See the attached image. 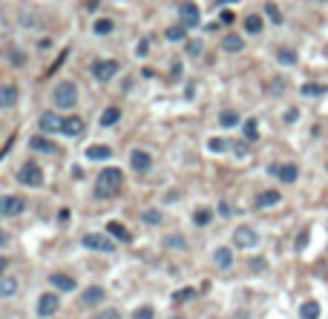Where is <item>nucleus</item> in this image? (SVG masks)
Wrapping results in <instances>:
<instances>
[{"label": "nucleus", "instance_id": "f257e3e1", "mask_svg": "<svg viewBox=\"0 0 328 319\" xmlns=\"http://www.w3.org/2000/svg\"><path fill=\"white\" fill-rule=\"evenodd\" d=\"M121 187H124V173L118 167H107V170H101V173L95 175L92 193H95V198H112V196L121 193Z\"/></svg>", "mask_w": 328, "mask_h": 319}, {"label": "nucleus", "instance_id": "f03ea898", "mask_svg": "<svg viewBox=\"0 0 328 319\" xmlns=\"http://www.w3.org/2000/svg\"><path fill=\"white\" fill-rule=\"evenodd\" d=\"M52 104L58 109H75L78 107V87H75V81H58L55 89H52Z\"/></svg>", "mask_w": 328, "mask_h": 319}, {"label": "nucleus", "instance_id": "7ed1b4c3", "mask_svg": "<svg viewBox=\"0 0 328 319\" xmlns=\"http://www.w3.org/2000/svg\"><path fill=\"white\" fill-rule=\"evenodd\" d=\"M118 69H121V64H118L115 58H95L92 64H89V75H92L95 81H101V84L115 78Z\"/></svg>", "mask_w": 328, "mask_h": 319}, {"label": "nucleus", "instance_id": "20e7f679", "mask_svg": "<svg viewBox=\"0 0 328 319\" xmlns=\"http://www.w3.org/2000/svg\"><path fill=\"white\" fill-rule=\"evenodd\" d=\"M81 245L87 250H95V253H112L115 250V239L109 233H84Z\"/></svg>", "mask_w": 328, "mask_h": 319}, {"label": "nucleus", "instance_id": "39448f33", "mask_svg": "<svg viewBox=\"0 0 328 319\" xmlns=\"http://www.w3.org/2000/svg\"><path fill=\"white\" fill-rule=\"evenodd\" d=\"M15 175L23 187H41V184H44V170H41V164H35V161H23Z\"/></svg>", "mask_w": 328, "mask_h": 319}, {"label": "nucleus", "instance_id": "423d86ee", "mask_svg": "<svg viewBox=\"0 0 328 319\" xmlns=\"http://www.w3.org/2000/svg\"><path fill=\"white\" fill-rule=\"evenodd\" d=\"M234 247H239V250H254V247H259V233H256V227L250 225H239L234 230Z\"/></svg>", "mask_w": 328, "mask_h": 319}, {"label": "nucleus", "instance_id": "0eeeda50", "mask_svg": "<svg viewBox=\"0 0 328 319\" xmlns=\"http://www.w3.org/2000/svg\"><path fill=\"white\" fill-rule=\"evenodd\" d=\"M179 17H182V26L184 29H196L199 23H202V12L193 0H182L179 3Z\"/></svg>", "mask_w": 328, "mask_h": 319}, {"label": "nucleus", "instance_id": "6e6552de", "mask_svg": "<svg viewBox=\"0 0 328 319\" xmlns=\"http://www.w3.org/2000/svg\"><path fill=\"white\" fill-rule=\"evenodd\" d=\"M23 210H26V198L23 196H12V193L0 196V216L15 218V216H21Z\"/></svg>", "mask_w": 328, "mask_h": 319}, {"label": "nucleus", "instance_id": "1a4fd4ad", "mask_svg": "<svg viewBox=\"0 0 328 319\" xmlns=\"http://www.w3.org/2000/svg\"><path fill=\"white\" fill-rule=\"evenodd\" d=\"M268 173L277 175L282 184H294L299 178V167H297V164H288V161H285V164H279V161H277V164H271Z\"/></svg>", "mask_w": 328, "mask_h": 319}, {"label": "nucleus", "instance_id": "9d476101", "mask_svg": "<svg viewBox=\"0 0 328 319\" xmlns=\"http://www.w3.org/2000/svg\"><path fill=\"white\" fill-rule=\"evenodd\" d=\"M58 308H61V302H58V296L55 293H41L37 296V316L41 319H52L55 313H58Z\"/></svg>", "mask_w": 328, "mask_h": 319}, {"label": "nucleus", "instance_id": "9b49d317", "mask_svg": "<svg viewBox=\"0 0 328 319\" xmlns=\"http://www.w3.org/2000/svg\"><path fill=\"white\" fill-rule=\"evenodd\" d=\"M130 167H132V173H150V170H153V155L147 150H132L130 152Z\"/></svg>", "mask_w": 328, "mask_h": 319}, {"label": "nucleus", "instance_id": "f8f14e48", "mask_svg": "<svg viewBox=\"0 0 328 319\" xmlns=\"http://www.w3.org/2000/svg\"><path fill=\"white\" fill-rule=\"evenodd\" d=\"M37 127H41V132H44V135H52V132H61V127H64V118H61L58 112H41V118H37Z\"/></svg>", "mask_w": 328, "mask_h": 319}, {"label": "nucleus", "instance_id": "ddd939ff", "mask_svg": "<svg viewBox=\"0 0 328 319\" xmlns=\"http://www.w3.org/2000/svg\"><path fill=\"white\" fill-rule=\"evenodd\" d=\"M21 101V89L15 84H0V109H12Z\"/></svg>", "mask_w": 328, "mask_h": 319}, {"label": "nucleus", "instance_id": "4468645a", "mask_svg": "<svg viewBox=\"0 0 328 319\" xmlns=\"http://www.w3.org/2000/svg\"><path fill=\"white\" fill-rule=\"evenodd\" d=\"M104 299H107V290H104L101 285H89V288L81 293V305H84V308H95V305H101Z\"/></svg>", "mask_w": 328, "mask_h": 319}, {"label": "nucleus", "instance_id": "2eb2a0df", "mask_svg": "<svg viewBox=\"0 0 328 319\" xmlns=\"http://www.w3.org/2000/svg\"><path fill=\"white\" fill-rule=\"evenodd\" d=\"M213 265H216L219 270H230L234 268V247H216L213 250Z\"/></svg>", "mask_w": 328, "mask_h": 319}, {"label": "nucleus", "instance_id": "dca6fc26", "mask_svg": "<svg viewBox=\"0 0 328 319\" xmlns=\"http://www.w3.org/2000/svg\"><path fill=\"white\" fill-rule=\"evenodd\" d=\"M29 150H35V152H55V150H58V144H55L49 135H44V132H35V135L29 138Z\"/></svg>", "mask_w": 328, "mask_h": 319}, {"label": "nucleus", "instance_id": "f3484780", "mask_svg": "<svg viewBox=\"0 0 328 319\" xmlns=\"http://www.w3.org/2000/svg\"><path fill=\"white\" fill-rule=\"evenodd\" d=\"M84 155H87V161H109L112 158V147L109 144H92L84 150Z\"/></svg>", "mask_w": 328, "mask_h": 319}, {"label": "nucleus", "instance_id": "a211bd4d", "mask_svg": "<svg viewBox=\"0 0 328 319\" xmlns=\"http://www.w3.org/2000/svg\"><path fill=\"white\" fill-rule=\"evenodd\" d=\"M279 202H282V193H279V190H262V193L256 196V207H259V210H268V207H277Z\"/></svg>", "mask_w": 328, "mask_h": 319}, {"label": "nucleus", "instance_id": "6ab92c4d", "mask_svg": "<svg viewBox=\"0 0 328 319\" xmlns=\"http://www.w3.org/2000/svg\"><path fill=\"white\" fill-rule=\"evenodd\" d=\"M84 127H87V121H84V118L69 115V118H64V127H61V132H64V135H69V138H78L81 132H84Z\"/></svg>", "mask_w": 328, "mask_h": 319}, {"label": "nucleus", "instance_id": "aec40b11", "mask_svg": "<svg viewBox=\"0 0 328 319\" xmlns=\"http://www.w3.org/2000/svg\"><path fill=\"white\" fill-rule=\"evenodd\" d=\"M17 290H21V279L17 276H0V299H9V296H15Z\"/></svg>", "mask_w": 328, "mask_h": 319}, {"label": "nucleus", "instance_id": "412c9836", "mask_svg": "<svg viewBox=\"0 0 328 319\" xmlns=\"http://www.w3.org/2000/svg\"><path fill=\"white\" fill-rule=\"evenodd\" d=\"M49 285H52V288H58V290H64V293H72V290L78 288L69 273H52L49 276Z\"/></svg>", "mask_w": 328, "mask_h": 319}, {"label": "nucleus", "instance_id": "4be33fe9", "mask_svg": "<svg viewBox=\"0 0 328 319\" xmlns=\"http://www.w3.org/2000/svg\"><path fill=\"white\" fill-rule=\"evenodd\" d=\"M118 121H121V109H118V107H107L101 112V121H98V124H101L104 130H109V127H115Z\"/></svg>", "mask_w": 328, "mask_h": 319}, {"label": "nucleus", "instance_id": "5701e85b", "mask_svg": "<svg viewBox=\"0 0 328 319\" xmlns=\"http://www.w3.org/2000/svg\"><path fill=\"white\" fill-rule=\"evenodd\" d=\"M107 233H109V236H112L115 242H132L130 230H127L121 222H109V225H107Z\"/></svg>", "mask_w": 328, "mask_h": 319}, {"label": "nucleus", "instance_id": "b1692460", "mask_svg": "<svg viewBox=\"0 0 328 319\" xmlns=\"http://www.w3.org/2000/svg\"><path fill=\"white\" fill-rule=\"evenodd\" d=\"M242 135H245V141H248V144L259 141V121H256V118H248V121L242 124Z\"/></svg>", "mask_w": 328, "mask_h": 319}, {"label": "nucleus", "instance_id": "393cba45", "mask_svg": "<svg viewBox=\"0 0 328 319\" xmlns=\"http://www.w3.org/2000/svg\"><path fill=\"white\" fill-rule=\"evenodd\" d=\"M219 124H222L225 130H230V127H239L242 118H239V112H236V109H222V112H219Z\"/></svg>", "mask_w": 328, "mask_h": 319}, {"label": "nucleus", "instance_id": "a878e982", "mask_svg": "<svg viewBox=\"0 0 328 319\" xmlns=\"http://www.w3.org/2000/svg\"><path fill=\"white\" fill-rule=\"evenodd\" d=\"M207 150H210V152H227V150H234V141L213 135V138H207Z\"/></svg>", "mask_w": 328, "mask_h": 319}, {"label": "nucleus", "instance_id": "bb28decb", "mask_svg": "<svg viewBox=\"0 0 328 319\" xmlns=\"http://www.w3.org/2000/svg\"><path fill=\"white\" fill-rule=\"evenodd\" d=\"M299 319H320V302H314V299L302 302V308H299Z\"/></svg>", "mask_w": 328, "mask_h": 319}, {"label": "nucleus", "instance_id": "cd10ccee", "mask_svg": "<svg viewBox=\"0 0 328 319\" xmlns=\"http://www.w3.org/2000/svg\"><path fill=\"white\" fill-rule=\"evenodd\" d=\"M328 87L325 84H302L299 87V95H305V98H320V95H325Z\"/></svg>", "mask_w": 328, "mask_h": 319}, {"label": "nucleus", "instance_id": "c85d7f7f", "mask_svg": "<svg viewBox=\"0 0 328 319\" xmlns=\"http://www.w3.org/2000/svg\"><path fill=\"white\" fill-rule=\"evenodd\" d=\"M222 49L225 52H242L245 49V41H242L239 35H225L222 37Z\"/></svg>", "mask_w": 328, "mask_h": 319}, {"label": "nucleus", "instance_id": "c756f323", "mask_svg": "<svg viewBox=\"0 0 328 319\" xmlns=\"http://www.w3.org/2000/svg\"><path fill=\"white\" fill-rule=\"evenodd\" d=\"M213 222V210L210 207H199L196 213H193V225L196 227H207Z\"/></svg>", "mask_w": 328, "mask_h": 319}, {"label": "nucleus", "instance_id": "7c9ffc66", "mask_svg": "<svg viewBox=\"0 0 328 319\" xmlns=\"http://www.w3.org/2000/svg\"><path fill=\"white\" fill-rule=\"evenodd\" d=\"M245 32H248V35H259V32H262V17H259V15H248V17H245Z\"/></svg>", "mask_w": 328, "mask_h": 319}, {"label": "nucleus", "instance_id": "2f4dec72", "mask_svg": "<svg viewBox=\"0 0 328 319\" xmlns=\"http://www.w3.org/2000/svg\"><path fill=\"white\" fill-rule=\"evenodd\" d=\"M277 61H279L282 66H294V64H297V52L288 49V46H282V49L277 52Z\"/></svg>", "mask_w": 328, "mask_h": 319}, {"label": "nucleus", "instance_id": "473e14b6", "mask_svg": "<svg viewBox=\"0 0 328 319\" xmlns=\"http://www.w3.org/2000/svg\"><path fill=\"white\" fill-rule=\"evenodd\" d=\"M112 29H115V23L109 21V17H98V21H95V26H92L95 35H109Z\"/></svg>", "mask_w": 328, "mask_h": 319}, {"label": "nucleus", "instance_id": "72a5a7b5", "mask_svg": "<svg viewBox=\"0 0 328 319\" xmlns=\"http://www.w3.org/2000/svg\"><path fill=\"white\" fill-rule=\"evenodd\" d=\"M164 37H167L170 44H176V41H184V37H187V29H184L182 23H179V26H170V29L164 32Z\"/></svg>", "mask_w": 328, "mask_h": 319}, {"label": "nucleus", "instance_id": "f704fd0d", "mask_svg": "<svg viewBox=\"0 0 328 319\" xmlns=\"http://www.w3.org/2000/svg\"><path fill=\"white\" fill-rule=\"evenodd\" d=\"M265 15L271 17V23H277V26L282 23V12H279V6H277V3H271V0L265 3Z\"/></svg>", "mask_w": 328, "mask_h": 319}, {"label": "nucleus", "instance_id": "c9c22d12", "mask_svg": "<svg viewBox=\"0 0 328 319\" xmlns=\"http://www.w3.org/2000/svg\"><path fill=\"white\" fill-rule=\"evenodd\" d=\"M164 242H167V247H173V250H176V247H179V250H187V242H184L182 233H170Z\"/></svg>", "mask_w": 328, "mask_h": 319}, {"label": "nucleus", "instance_id": "e433bc0d", "mask_svg": "<svg viewBox=\"0 0 328 319\" xmlns=\"http://www.w3.org/2000/svg\"><path fill=\"white\" fill-rule=\"evenodd\" d=\"M132 319H156V308L153 305H141L132 311Z\"/></svg>", "mask_w": 328, "mask_h": 319}, {"label": "nucleus", "instance_id": "4c0bfd02", "mask_svg": "<svg viewBox=\"0 0 328 319\" xmlns=\"http://www.w3.org/2000/svg\"><path fill=\"white\" fill-rule=\"evenodd\" d=\"M9 64H12V66H23V64H26V52H23V49H9Z\"/></svg>", "mask_w": 328, "mask_h": 319}, {"label": "nucleus", "instance_id": "58836bf2", "mask_svg": "<svg viewBox=\"0 0 328 319\" xmlns=\"http://www.w3.org/2000/svg\"><path fill=\"white\" fill-rule=\"evenodd\" d=\"M141 218H144V225H161V210H144L141 213Z\"/></svg>", "mask_w": 328, "mask_h": 319}, {"label": "nucleus", "instance_id": "ea45409f", "mask_svg": "<svg viewBox=\"0 0 328 319\" xmlns=\"http://www.w3.org/2000/svg\"><path fill=\"white\" fill-rule=\"evenodd\" d=\"M285 87H288V84H285V78H274V84H268V92L271 95H282Z\"/></svg>", "mask_w": 328, "mask_h": 319}, {"label": "nucleus", "instance_id": "a19ab883", "mask_svg": "<svg viewBox=\"0 0 328 319\" xmlns=\"http://www.w3.org/2000/svg\"><path fill=\"white\" fill-rule=\"evenodd\" d=\"M95 319H121V311L118 308H104V311L95 313Z\"/></svg>", "mask_w": 328, "mask_h": 319}, {"label": "nucleus", "instance_id": "79ce46f5", "mask_svg": "<svg viewBox=\"0 0 328 319\" xmlns=\"http://www.w3.org/2000/svg\"><path fill=\"white\" fill-rule=\"evenodd\" d=\"M202 52H204L202 41H187V55H190V58H196V55H202Z\"/></svg>", "mask_w": 328, "mask_h": 319}, {"label": "nucleus", "instance_id": "37998d69", "mask_svg": "<svg viewBox=\"0 0 328 319\" xmlns=\"http://www.w3.org/2000/svg\"><path fill=\"white\" fill-rule=\"evenodd\" d=\"M234 152L239 158H245V155H248V141H234Z\"/></svg>", "mask_w": 328, "mask_h": 319}, {"label": "nucleus", "instance_id": "c03bdc74", "mask_svg": "<svg viewBox=\"0 0 328 319\" xmlns=\"http://www.w3.org/2000/svg\"><path fill=\"white\" fill-rule=\"evenodd\" d=\"M9 242H12V236H9V230H3V227H0V247H6Z\"/></svg>", "mask_w": 328, "mask_h": 319}, {"label": "nucleus", "instance_id": "a18cd8bd", "mask_svg": "<svg viewBox=\"0 0 328 319\" xmlns=\"http://www.w3.org/2000/svg\"><path fill=\"white\" fill-rule=\"evenodd\" d=\"M219 216H230V204L227 202H219Z\"/></svg>", "mask_w": 328, "mask_h": 319}, {"label": "nucleus", "instance_id": "49530a36", "mask_svg": "<svg viewBox=\"0 0 328 319\" xmlns=\"http://www.w3.org/2000/svg\"><path fill=\"white\" fill-rule=\"evenodd\" d=\"M297 118H299V112H297V109H288V112H285V121H288V124H294Z\"/></svg>", "mask_w": 328, "mask_h": 319}, {"label": "nucleus", "instance_id": "de8ad7c7", "mask_svg": "<svg viewBox=\"0 0 328 319\" xmlns=\"http://www.w3.org/2000/svg\"><path fill=\"white\" fill-rule=\"evenodd\" d=\"M190 296H193V290H182V293H176V302H184V299H190Z\"/></svg>", "mask_w": 328, "mask_h": 319}, {"label": "nucleus", "instance_id": "09e8293b", "mask_svg": "<svg viewBox=\"0 0 328 319\" xmlns=\"http://www.w3.org/2000/svg\"><path fill=\"white\" fill-rule=\"evenodd\" d=\"M305 245H308V230H302V233H299V242H297V247L302 250Z\"/></svg>", "mask_w": 328, "mask_h": 319}, {"label": "nucleus", "instance_id": "8fccbe9b", "mask_svg": "<svg viewBox=\"0 0 328 319\" xmlns=\"http://www.w3.org/2000/svg\"><path fill=\"white\" fill-rule=\"evenodd\" d=\"M173 78H182V61H176L173 64Z\"/></svg>", "mask_w": 328, "mask_h": 319}, {"label": "nucleus", "instance_id": "3c124183", "mask_svg": "<svg viewBox=\"0 0 328 319\" xmlns=\"http://www.w3.org/2000/svg\"><path fill=\"white\" fill-rule=\"evenodd\" d=\"M6 268H9V259H6V256H0V276L6 273Z\"/></svg>", "mask_w": 328, "mask_h": 319}, {"label": "nucleus", "instance_id": "603ef678", "mask_svg": "<svg viewBox=\"0 0 328 319\" xmlns=\"http://www.w3.org/2000/svg\"><path fill=\"white\" fill-rule=\"evenodd\" d=\"M147 49H150V44H147V41H141V44H139V55H141V58L147 55Z\"/></svg>", "mask_w": 328, "mask_h": 319}, {"label": "nucleus", "instance_id": "864d4df0", "mask_svg": "<svg viewBox=\"0 0 328 319\" xmlns=\"http://www.w3.org/2000/svg\"><path fill=\"white\" fill-rule=\"evenodd\" d=\"M222 23H234V12H222Z\"/></svg>", "mask_w": 328, "mask_h": 319}, {"label": "nucleus", "instance_id": "5fc2aeb1", "mask_svg": "<svg viewBox=\"0 0 328 319\" xmlns=\"http://www.w3.org/2000/svg\"><path fill=\"white\" fill-rule=\"evenodd\" d=\"M170 319H184V316H170Z\"/></svg>", "mask_w": 328, "mask_h": 319}, {"label": "nucleus", "instance_id": "6e6d98bb", "mask_svg": "<svg viewBox=\"0 0 328 319\" xmlns=\"http://www.w3.org/2000/svg\"><path fill=\"white\" fill-rule=\"evenodd\" d=\"M322 3H325V0H322Z\"/></svg>", "mask_w": 328, "mask_h": 319}]
</instances>
